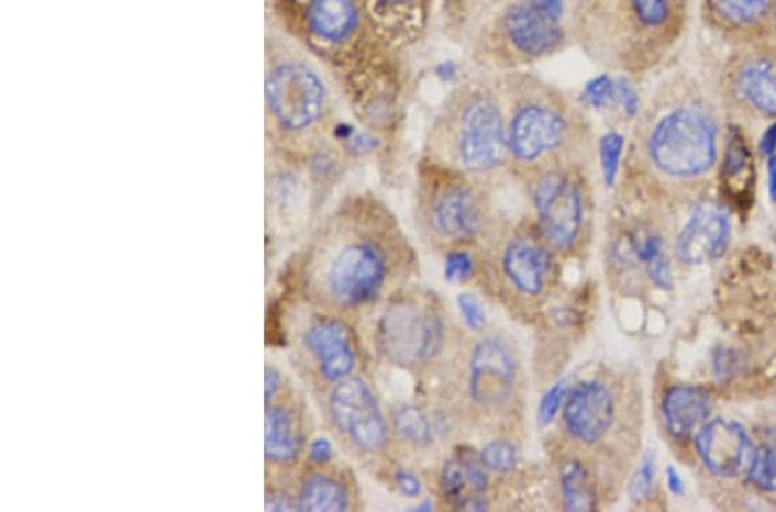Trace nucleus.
Returning a JSON list of instances; mask_svg holds the SVG:
<instances>
[{"instance_id": "7ed1b4c3", "label": "nucleus", "mask_w": 776, "mask_h": 512, "mask_svg": "<svg viewBox=\"0 0 776 512\" xmlns=\"http://www.w3.org/2000/svg\"><path fill=\"white\" fill-rule=\"evenodd\" d=\"M380 347L400 365H414L435 357L444 342V329L429 309L412 302L388 308L378 329Z\"/></svg>"}, {"instance_id": "a18cd8bd", "label": "nucleus", "mask_w": 776, "mask_h": 512, "mask_svg": "<svg viewBox=\"0 0 776 512\" xmlns=\"http://www.w3.org/2000/svg\"><path fill=\"white\" fill-rule=\"evenodd\" d=\"M666 481H668L669 490H672L675 496H684V480H681L677 469L673 468V466H669L668 471H666Z\"/></svg>"}, {"instance_id": "9b49d317", "label": "nucleus", "mask_w": 776, "mask_h": 512, "mask_svg": "<svg viewBox=\"0 0 776 512\" xmlns=\"http://www.w3.org/2000/svg\"><path fill=\"white\" fill-rule=\"evenodd\" d=\"M517 377L514 359L499 341H485L475 348L472 360V396L481 404L505 401Z\"/></svg>"}, {"instance_id": "c03bdc74", "label": "nucleus", "mask_w": 776, "mask_h": 512, "mask_svg": "<svg viewBox=\"0 0 776 512\" xmlns=\"http://www.w3.org/2000/svg\"><path fill=\"white\" fill-rule=\"evenodd\" d=\"M348 142H351V145H353L354 151H357V153H368V151H372V148L378 145L377 141H373L372 136L357 135V133H354V135L348 138Z\"/></svg>"}, {"instance_id": "2f4dec72", "label": "nucleus", "mask_w": 776, "mask_h": 512, "mask_svg": "<svg viewBox=\"0 0 776 512\" xmlns=\"http://www.w3.org/2000/svg\"><path fill=\"white\" fill-rule=\"evenodd\" d=\"M585 99L596 109L608 108L611 102H617V81L608 77H599L590 81L585 89Z\"/></svg>"}, {"instance_id": "20e7f679", "label": "nucleus", "mask_w": 776, "mask_h": 512, "mask_svg": "<svg viewBox=\"0 0 776 512\" xmlns=\"http://www.w3.org/2000/svg\"><path fill=\"white\" fill-rule=\"evenodd\" d=\"M330 412L339 430L361 450L378 453L387 444V424L365 381L342 380L333 390Z\"/></svg>"}, {"instance_id": "ea45409f", "label": "nucleus", "mask_w": 776, "mask_h": 512, "mask_svg": "<svg viewBox=\"0 0 776 512\" xmlns=\"http://www.w3.org/2000/svg\"><path fill=\"white\" fill-rule=\"evenodd\" d=\"M332 444L326 438H318V441L312 442L311 448H309V457L318 465H324L332 459Z\"/></svg>"}, {"instance_id": "4be33fe9", "label": "nucleus", "mask_w": 776, "mask_h": 512, "mask_svg": "<svg viewBox=\"0 0 776 512\" xmlns=\"http://www.w3.org/2000/svg\"><path fill=\"white\" fill-rule=\"evenodd\" d=\"M299 511L342 512L347 511L348 493L341 483L329 477H312L300 490Z\"/></svg>"}, {"instance_id": "7c9ffc66", "label": "nucleus", "mask_w": 776, "mask_h": 512, "mask_svg": "<svg viewBox=\"0 0 776 512\" xmlns=\"http://www.w3.org/2000/svg\"><path fill=\"white\" fill-rule=\"evenodd\" d=\"M749 163H751V156H749L744 141L741 136H733L729 151H727V157H724V180L741 177L742 172L749 168Z\"/></svg>"}, {"instance_id": "e433bc0d", "label": "nucleus", "mask_w": 776, "mask_h": 512, "mask_svg": "<svg viewBox=\"0 0 776 512\" xmlns=\"http://www.w3.org/2000/svg\"><path fill=\"white\" fill-rule=\"evenodd\" d=\"M617 104L624 109L629 116H633L639 108V97L629 81H617Z\"/></svg>"}, {"instance_id": "6e6552de", "label": "nucleus", "mask_w": 776, "mask_h": 512, "mask_svg": "<svg viewBox=\"0 0 776 512\" xmlns=\"http://www.w3.org/2000/svg\"><path fill=\"white\" fill-rule=\"evenodd\" d=\"M542 229L556 247H568L581 226V199L566 178L548 175L535 192Z\"/></svg>"}, {"instance_id": "f704fd0d", "label": "nucleus", "mask_w": 776, "mask_h": 512, "mask_svg": "<svg viewBox=\"0 0 776 512\" xmlns=\"http://www.w3.org/2000/svg\"><path fill=\"white\" fill-rule=\"evenodd\" d=\"M473 271V260L472 257L466 253H453L448 254L447 259H445V278H447L451 283H465L469 280Z\"/></svg>"}, {"instance_id": "1a4fd4ad", "label": "nucleus", "mask_w": 776, "mask_h": 512, "mask_svg": "<svg viewBox=\"0 0 776 512\" xmlns=\"http://www.w3.org/2000/svg\"><path fill=\"white\" fill-rule=\"evenodd\" d=\"M730 241V218L723 209L699 204L677 241V254L687 265L718 259Z\"/></svg>"}, {"instance_id": "bb28decb", "label": "nucleus", "mask_w": 776, "mask_h": 512, "mask_svg": "<svg viewBox=\"0 0 776 512\" xmlns=\"http://www.w3.org/2000/svg\"><path fill=\"white\" fill-rule=\"evenodd\" d=\"M393 424H396L397 435L404 441L414 442V444H424L430 441L429 421L418 409H400Z\"/></svg>"}, {"instance_id": "ddd939ff", "label": "nucleus", "mask_w": 776, "mask_h": 512, "mask_svg": "<svg viewBox=\"0 0 776 512\" xmlns=\"http://www.w3.org/2000/svg\"><path fill=\"white\" fill-rule=\"evenodd\" d=\"M304 345L317 357L321 375L329 381H342L356 366L351 333L335 320H321L309 326Z\"/></svg>"}, {"instance_id": "c756f323", "label": "nucleus", "mask_w": 776, "mask_h": 512, "mask_svg": "<svg viewBox=\"0 0 776 512\" xmlns=\"http://www.w3.org/2000/svg\"><path fill=\"white\" fill-rule=\"evenodd\" d=\"M654 478H656V457L654 453H647L642 457L641 465L633 472L629 485V496L633 502H642L647 499L653 490Z\"/></svg>"}, {"instance_id": "79ce46f5", "label": "nucleus", "mask_w": 776, "mask_h": 512, "mask_svg": "<svg viewBox=\"0 0 776 512\" xmlns=\"http://www.w3.org/2000/svg\"><path fill=\"white\" fill-rule=\"evenodd\" d=\"M281 377L277 369L268 366L265 371V397L266 401H271L275 393L280 390Z\"/></svg>"}, {"instance_id": "c85d7f7f", "label": "nucleus", "mask_w": 776, "mask_h": 512, "mask_svg": "<svg viewBox=\"0 0 776 512\" xmlns=\"http://www.w3.org/2000/svg\"><path fill=\"white\" fill-rule=\"evenodd\" d=\"M481 463L497 472H509L517 468L518 450L509 442H492L481 450Z\"/></svg>"}, {"instance_id": "37998d69", "label": "nucleus", "mask_w": 776, "mask_h": 512, "mask_svg": "<svg viewBox=\"0 0 776 512\" xmlns=\"http://www.w3.org/2000/svg\"><path fill=\"white\" fill-rule=\"evenodd\" d=\"M760 151L761 154H765V156L768 157L776 154V121L766 130L765 135L761 138Z\"/></svg>"}, {"instance_id": "58836bf2", "label": "nucleus", "mask_w": 776, "mask_h": 512, "mask_svg": "<svg viewBox=\"0 0 776 512\" xmlns=\"http://www.w3.org/2000/svg\"><path fill=\"white\" fill-rule=\"evenodd\" d=\"M397 485H399L400 492L408 497L420 496L421 483L412 472L399 471L396 475Z\"/></svg>"}, {"instance_id": "f03ea898", "label": "nucleus", "mask_w": 776, "mask_h": 512, "mask_svg": "<svg viewBox=\"0 0 776 512\" xmlns=\"http://www.w3.org/2000/svg\"><path fill=\"white\" fill-rule=\"evenodd\" d=\"M323 81L317 73L297 63H285L269 73L266 104L281 129L302 132L321 118L324 108Z\"/></svg>"}, {"instance_id": "c9c22d12", "label": "nucleus", "mask_w": 776, "mask_h": 512, "mask_svg": "<svg viewBox=\"0 0 776 512\" xmlns=\"http://www.w3.org/2000/svg\"><path fill=\"white\" fill-rule=\"evenodd\" d=\"M457 304H459L461 314L465 318L469 329L478 330L484 326L485 312L477 297L469 296V293H461L457 297Z\"/></svg>"}, {"instance_id": "a211bd4d", "label": "nucleus", "mask_w": 776, "mask_h": 512, "mask_svg": "<svg viewBox=\"0 0 776 512\" xmlns=\"http://www.w3.org/2000/svg\"><path fill=\"white\" fill-rule=\"evenodd\" d=\"M548 266L547 254L529 242H512L506 251L505 269L509 280L526 296H536L544 289Z\"/></svg>"}, {"instance_id": "49530a36", "label": "nucleus", "mask_w": 776, "mask_h": 512, "mask_svg": "<svg viewBox=\"0 0 776 512\" xmlns=\"http://www.w3.org/2000/svg\"><path fill=\"white\" fill-rule=\"evenodd\" d=\"M768 178L769 197L776 202V154L768 157Z\"/></svg>"}, {"instance_id": "9d476101", "label": "nucleus", "mask_w": 776, "mask_h": 512, "mask_svg": "<svg viewBox=\"0 0 776 512\" xmlns=\"http://www.w3.org/2000/svg\"><path fill=\"white\" fill-rule=\"evenodd\" d=\"M614 402L605 385L596 381L578 385L565 405L566 428L577 441L596 444L611 428Z\"/></svg>"}, {"instance_id": "423d86ee", "label": "nucleus", "mask_w": 776, "mask_h": 512, "mask_svg": "<svg viewBox=\"0 0 776 512\" xmlns=\"http://www.w3.org/2000/svg\"><path fill=\"white\" fill-rule=\"evenodd\" d=\"M505 126L499 108L480 97L466 108L461 129L459 151L463 163L473 171H487L505 156Z\"/></svg>"}, {"instance_id": "2eb2a0df", "label": "nucleus", "mask_w": 776, "mask_h": 512, "mask_svg": "<svg viewBox=\"0 0 776 512\" xmlns=\"http://www.w3.org/2000/svg\"><path fill=\"white\" fill-rule=\"evenodd\" d=\"M663 412L669 433L684 441L705 428L711 414V399L705 390L678 385L666 393Z\"/></svg>"}, {"instance_id": "f3484780", "label": "nucleus", "mask_w": 776, "mask_h": 512, "mask_svg": "<svg viewBox=\"0 0 776 512\" xmlns=\"http://www.w3.org/2000/svg\"><path fill=\"white\" fill-rule=\"evenodd\" d=\"M359 9L356 0H311L308 26L323 42H344L356 30Z\"/></svg>"}, {"instance_id": "4c0bfd02", "label": "nucleus", "mask_w": 776, "mask_h": 512, "mask_svg": "<svg viewBox=\"0 0 776 512\" xmlns=\"http://www.w3.org/2000/svg\"><path fill=\"white\" fill-rule=\"evenodd\" d=\"M266 511H293V509H299L297 502H293L289 496L280 492H269L266 496L265 502Z\"/></svg>"}, {"instance_id": "4468645a", "label": "nucleus", "mask_w": 776, "mask_h": 512, "mask_svg": "<svg viewBox=\"0 0 776 512\" xmlns=\"http://www.w3.org/2000/svg\"><path fill=\"white\" fill-rule=\"evenodd\" d=\"M506 33L512 45L529 56H542L561 41L557 21L532 4L517 5L508 12Z\"/></svg>"}, {"instance_id": "f8f14e48", "label": "nucleus", "mask_w": 776, "mask_h": 512, "mask_svg": "<svg viewBox=\"0 0 776 512\" xmlns=\"http://www.w3.org/2000/svg\"><path fill=\"white\" fill-rule=\"evenodd\" d=\"M565 121L559 114L541 105L521 109L511 123L509 145L512 154L523 160H533L559 147L565 138Z\"/></svg>"}, {"instance_id": "aec40b11", "label": "nucleus", "mask_w": 776, "mask_h": 512, "mask_svg": "<svg viewBox=\"0 0 776 512\" xmlns=\"http://www.w3.org/2000/svg\"><path fill=\"white\" fill-rule=\"evenodd\" d=\"M300 453V435L289 411L269 408L266 412L265 454L275 465L292 463Z\"/></svg>"}, {"instance_id": "393cba45", "label": "nucleus", "mask_w": 776, "mask_h": 512, "mask_svg": "<svg viewBox=\"0 0 776 512\" xmlns=\"http://www.w3.org/2000/svg\"><path fill=\"white\" fill-rule=\"evenodd\" d=\"M772 0H717V8L724 20L736 24L760 21L769 11Z\"/></svg>"}, {"instance_id": "39448f33", "label": "nucleus", "mask_w": 776, "mask_h": 512, "mask_svg": "<svg viewBox=\"0 0 776 512\" xmlns=\"http://www.w3.org/2000/svg\"><path fill=\"white\" fill-rule=\"evenodd\" d=\"M385 275L387 265L380 248L369 242H359L345 247L333 260L329 289L342 304H365L377 296Z\"/></svg>"}, {"instance_id": "cd10ccee", "label": "nucleus", "mask_w": 776, "mask_h": 512, "mask_svg": "<svg viewBox=\"0 0 776 512\" xmlns=\"http://www.w3.org/2000/svg\"><path fill=\"white\" fill-rule=\"evenodd\" d=\"M624 138L620 133H608L600 141V163L608 187L614 185L618 169H620L621 153H623Z\"/></svg>"}, {"instance_id": "473e14b6", "label": "nucleus", "mask_w": 776, "mask_h": 512, "mask_svg": "<svg viewBox=\"0 0 776 512\" xmlns=\"http://www.w3.org/2000/svg\"><path fill=\"white\" fill-rule=\"evenodd\" d=\"M632 4L645 26H659L669 14L668 0H632Z\"/></svg>"}, {"instance_id": "f257e3e1", "label": "nucleus", "mask_w": 776, "mask_h": 512, "mask_svg": "<svg viewBox=\"0 0 776 512\" xmlns=\"http://www.w3.org/2000/svg\"><path fill=\"white\" fill-rule=\"evenodd\" d=\"M648 153L669 177H699L717 160V130L702 112L680 109L657 124Z\"/></svg>"}, {"instance_id": "6ab92c4d", "label": "nucleus", "mask_w": 776, "mask_h": 512, "mask_svg": "<svg viewBox=\"0 0 776 512\" xmlns=\"http://www.w3.org/2000/svg\"><path fill=\"white\" fill-rule=\"evenodd\" d=\"M433 224L442 235L451 238L475 235L480 218L472 193L463 189L447 190L433 208Z\"/></svg>"}, {"instance_id": "72a5a7b5", "label": "nucleus", "mask_w": 776, "mask_h": 512, "mask_svg": "<svg viewBox=\"0 0 776 512\" xmlns=\"http://www.w3.org/2000/svg\"><path fill=\"white\" fill-rule=\"evenodd\" d=\"M565 383H557L542 397L541 405H539V424H541L542 428L553 423L557 411L563 405V401H565Z\"/></svg>"}, {"instance_id": "412c9836", "label": "nucleus", "mask_w": 776, "mask_h": 512, "mask_svg": "<svg viewBox=\"0 0 776 512\" xmlns=\"http://www.w3.org/2000/svg\"><path fill=\"white\" fill-rule=\"evenodd\" d=\"M741 92L757 111L776 118V73L768 63L745 66L739 77Z\"/></svg>"}, {"instance_id": "de8ad7c7", "label": "nucleus", "mask_w": 776, "mask_h": 512, "mask_svg": "<svg viewBox=\"0 0 776 512\" xmlns=\"http://www.w3.org/2000/svg\"><path fill=\"white\" fill-rule=\"evenodd\" d=\"M381 2H387V4H404L409 0H381Z\"/></svg>"}, {"instance_id": "dca6fc26", "label": "nucleus", "mask_w": 776, "mask_h": 512, "mask_svg": "<svg viewBox=\"0 0 776 512\" xmlns=\"http://www.w3.org/2000/svg\"><path fill=\"white\" fill-rule=\"evenodd\" d=\"M442 489L448 501L463 511H485L488 508L484 496L487 492V475L468 457L448 460L442 472Z\"/></svg>"}, {"instance_id": "5701e85b", "label": "nucleus", "mask_w": 776, "mask_h": 512, "mask_svg": "<svg viewBox=\"0 0 776 512\" xmlns=\"http://www.w3.org/2000/svg\"><path fill=\"white\" fill-rule=\"evenodd\" d=\"M563 497L568 511H592L596 508V489L587 469L580 463H568L563 469Z\"/></svg>"}, {"instance_id": "0eeeda50", "label": "nucleus", "mask_w": 776, "mask_h": 512, "mask_svg": "<svg viewBox=\"0 0 776 512\" xmlns=\"http://www.w3.org/2000/svg\"><path fill=\"white\" fill-rule=\"evenodd\" d=\"M697 453L712 475L732 478L751 469L756 448L741 424L714 420L697 435Z\"/></svg>"}, {"instance_id": "b1692460", "label": "nucleus", "mask_w": 776, "mask_h": 512, "mask_svg": "<svg viewBox=\"0 0 776 512\" xmlns=\"http://www.w3.org/2000/svg\"><path fill=\"white\" fill-rule=\"evenodd\" d=\"M636 254H639V259L647 266L651 280L661 289L672 290V266H669L668 259L663 254V245H661L659 238L651 236L647 241L642 242Z\"/></svg>"}, {"instance_id": "a19ab883", "label": "nucleus", "mask_w": 776, "mask_h": 512, "mask_svg": "<svg viewBox=\"0 0 776 512\" xmlns=\"http://www.w3.org/2000/svg\"><path fill=\"white\" fill-rule=\"evenodd\" d=\"M530 4L547 14L548 18L559 21L561 12H563V0H530Z\"/></svg>"}, {"instance_id": "a878e982", "label": "nucleus", "mask_w": 776, "mask_h": 512, "mask_svg": "<svg viewBox=\"0 0 776 512\" xmlns=\"http://www.w3.org/2000/svg\"><path fill=\"white\" fill-rule=\"evenodd\" d=\"M747 480L757 489L776 492V442L756 450Z\"/></svg>"}]
</instances>
